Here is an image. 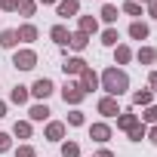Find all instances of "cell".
Segmentation results:
<instances>
[{
    "label": "cell",
    "instance_id": "1",
    "mask_svg": "<svg viewBox=\"0 0 157 157\" xmlns=\"http://www.w3.org/2000/svg\"><path fill=\"white\" fill-rule=\"evenodd\" d=\"M99 90H105V96H111V99H120V96L129 90V74H126L123 68H117V65L105 68V71L99 74Z\"/></svg>",
    "mask_w": 157,
    "mask_h": 157
},
{
    "label": "cell",
    "instance_id": "2",
    "mask_svg": "<svg viewBox=\"0 0 157 157\" xmlns=\"http://www.w3.org/2000/svg\"><path fill=\"white\" fill-rule=\"evenodd\" d=\"M62 99H65V105L77 108V105L86 99V93L80 90V83H77V80H65V86H62Z\"/></svg>",
    "mask_w": 157,
    "mask_h": 157
},
{
    "label": "cell",
    "instance_id": "3",
    "mask_svg": "<svg viewBox=\"0 0 157 157\" xmlns=\"http://www.w3.org/2000/svg\"><path fill=\"white\" fill-rule=\"evenodd\" d=\"M13 68H19V71H34V68H37V52H34V49H16V52H13Z\"/></svg>",
    "mask_w": 157,
    "mask_h": 157
},
{
    "label": "cell",
    "instance_id": "4",
    "mask_svg": "<svg viewBox=\"0 0 157 157\" xmlns=\"http://www.w3.org/2000/svg\"><path fill=\"white\" fill-rule=\"evenodd\" d=\"M28 90H31V96H34V99L46 102V99H49V96L56 93V83L49 80V77H37V80H34V83H31Z\"/></svg>",
    "mask_w": 157,
    "mask_h": 157
},
{
    "label": "cell",
    "instance_id": "5",
    "mask_svg": "<svg viewBox=\"0 0 157 157\" xmlns=\"http://www.w3.org/2000/svg\"><path fill=\"white\" fill-rule=\"evenodd\" d=\"M86 68H90V65H86L80 56H65V62H62V71H65L68 77H80Z\"/></svg>",
    "mask_w": 157,
    "mask_h": 157
},
{
    "label": "cell",
    "instance_id": "6",
    "mask_svg": "<svg viewBox=\"0 0 157 157\" xmlns=\"http://www.w3.org/2000/svg\"><path fill=\"white\" fill-rule=\"evenodd\" d=\"M111 136H114V129H111V123H93L90 126V139L93 142H99V145H105V142H111Z\"/></svg>",
    "mask_w": 157,
    "mask_h": 157
},
{
    "label": "cell",
    "instance_id": "7",
    "mask_svg": "<svg viewBox=\"0 0 157 157\" xmlns=\"http://www.w3.org/2000/svg\"><path fill=\"white\" fill-rule=\"evenodd\" d=\"M96 108H99V114H102V117H117V114L123 111V108H120V102H117V99H111V96H102Z\"/></svg>",
    "mask_w": 157,
    "mask_h": 157
},
{
    "label": "cell",
    "instance_id": "8",
    "mask_svg": "<svg viewBox=\"0 0 157 157\" xmlns=\"http://www.w3.org/2000/svg\"><path fill=\"white\" fill-rule=\"evenodd\" d=\"M77 13H80V0H59L56 3V16L59 19H71Z\"/></svg>",
    "mask_w": 157,
    "mask_h": 157
},
{
    "label": "cell",
    "instance_id": "9",
    "mask_svg": "<svg viewBox=\"0 0 157 157\" xmlns=\"http://www.w3.org/2000/svg\"><path fill=\"white\" fill-rule=\"evenodd\" d=\"M77 83H80V90L90 96V93H96V90H99V74H96L93 68H86V71L80 74V80H77Z\"/></svg>",
    "mask_w": 157,
    "mask_h": 157
},
{
    "label": "cell",
    "instance_id": "10",
    "mask_svg": "<svg viewBox=\"0 0 157 157\" xmlns=\"http://www.w3.org/2000/svg\"><path fill=\"white\" fill-rule=\"evenodd\" d=\"M49 114H52V111H49L46 102H37V105L28 108V120H31V123H43V120H49Z\"/></svg>",
    "mask_w": 157,
    "mask_h": 157
},
{
    "label": "cell",
    "instance_id": "11",
    "mask_svg": "<svg viewBox=\"0 0 157 157\" xmlns=\"http://www.w3.org/2000/svg\"><path fill=\"white\" fill-rule=\"evenodd\" d=\"M136 123H139V114H136L132 108H126V111H120V114H117V129L129 132V129H132Z\"/></svg>",
    "mask_w": 157,
    "mask_h": 157
},
{
    "label": "cell",
    "instance_id": "12",
    "mask_svg": "<svg viewBox=\"0 0 157 157\" xmlns=\"http://www.w3.org/2000/svg\"><path fill=\"white\" fill-rule=\"evenodd\" d=\"M65 132H68V126H65L62 120H49V123H46V132H43V136H46L49 142H62V139H65Z\"/></svg>",
    "mask_w": 157,
    "mask_h": 157
},
{
    "label": "cell",
    "instance_id": "13",
    "mask_svg": "<svg viewBox=\"0 0 157 157\" xmlns=\"http://www.w3.org/2000/svg\"><path fill=\"white\" fill-rule=\"evenodd\" d=\"M16 34H19V43H34L37 40V25H31V22H25L22 28H16Z\"/></svg>",
    "mask_w": 157,
    "mask_h": 157
},
{
    "label": "cell",
    "instance_id": "14",
    "mask_svg": "<svg viewBox=\"0 0 157 157\" xmlns=\"http://www.w3.org/2000/svg\"><path fill=\"white\" fill-rule=\"evenodd\" d=\"M49 37H52V43H56V46H68L71 31H68L65 25H52V28H49Z\"/></svg>",
    "mask_w": 157,
    "mask_h": 157
},
{
    "label": "cell",
    "instance_id": "15",
    "mask_svg": "<svg viewBox=\"0 0 157 157\" xmlns=\"http://www.w3.org/2000/svg\"><path fill=\"white\" fill-rule=\"evenodd\" d=\"M68 46H71L74 52H83V49L90 46V34H83V31H71V40H68Z\"/></svg>",
    "mask_w": 157,
    "mask_h": 157
},
{
    "label": "cell",
    "instance_id": "16",
    "mask_svg": "<svg viewBox=\"0 0 157 157\" xmlns=\"http://www.w3.org/2000/svg\"><path fill=\"white\" fill-rule=\"evenodd\" d=\"M77 31H83V34H96L99 31V19L96 16H80V19H77Z\"/></svg>",
    "mask_w": 157,
    "mask_h": 157
},
{
    "label": "cell",
    "instance_id": "17",
    "mask_svg": "<svg viewBox=\"0 0 157 157\" xmlns=\"http://www.w3.org/2000/svg\"><path fill=\"white\" fill-rule=\"evenodd\" d=\"M132 56H136V52H132L126 43H117V46H114V65H129Z\"/></svg>",
    "mask_w": 157,
    "mask_h": 157
},
{
    "label": "cell",
    "instance_id": "18",
    "mask_svg": "<svg viewBox=\"0 0 157 157\" xmlns=\"http://www.w3.org/2000/svg\"><path fill=\"white\" fill-rule=\"evenodd\" d=\"M0 46H3V49H16V46H19L16 28H3V31H0Z\"/></svg>",
    "mask_w": 157,
    "mask_h": 157
},
{
    "label": "cell",
    "instance_id": "19",
    "mask_svg": "<svg viewBox=\"0 0 157 157\" xmlns=\"http://www.w3.org/2000/svg\"><path fill=\"white\" fill-rule=\"evenodd\" d=\"M28 99H31V90L16 83V86H13V93H10V102H13V105H28Z\"/></svg>",
    "mask_w": 157,
    "mask_h": 157
},
{
    "label": "cell",
    "instance_id": "20",
    "mask_svg": "<svg viewBox=\"0 0 157 157\" xmlns=\"http://www.w3.org/2000/svg\"><path fill=\"white\" fill-rule=\"evenodd\" d=\"M132 105H136V108L154 105V93H151V90H136V93H132Z\"/></svg>",
    "mask_w": 157,
    "mask_h": 157
},
{
    "label": "cell",
    "instance_id": "21",
    "mask_svg": "<svg viewBox=\"0 0 157 157\" xmlns=\"http://www.w3.org/2000/svg\"><path fill=\"white\" fill-rule=\"evenodd\" d=\"M132 59H139V65H154L157 62V49L154 46H139V52Z\"/></svg>",
    "mask_w": 157,
    "mask_h": 157
},
{
    "label": "cell",
    "instance_id": "22",
    "mask_svg": "<svg viewBox=\"0 0 157 157\" xmlns=\"http://www.w3.org/2000/svg\"><path fill=\"white\" fill-rule=\"evenodd\" d=\"M99 16H102V22H108V25L114 28V22H117V16H120V10H117L114 3H102V13H99Z\"/></svg>",
    "mask_w": 157,
    "mask_h": 157
},
{
    "label": "cell",
    "instance_id": "23",
    "mask_svg": "<svg viewBox=\"0 0 157 157\" xmlns=\"http://www.w3.org/2000/svg\"><path fill=\"white\" fill-rule=\"evenodd\" d=\"M148 34H151V28H148L145 22H132V25H129V37H132V40H148Z\"/></svg>",
    "mask_w": 157,
    "mask_h": 157
},
{
    "label": "cell",
    "instance_id": "24",
    "mask_svg": "<svg viewBox=\"0 0 157 157\" xmlns=\"http://www.w3.org/2000/svg\"><path fill=\"white\" fill-rule=\"evenodd\" d=\"M31 132H34L31 129V120H16L13 123V136L16 139H31Z\"/></svg>",
    "mask_w": 157,
    "mask_h": 157
},
{
    "label": "cell",
    "instance_id": "25",
    "mask_svg": "<svg viewBox=\"0 0 157 157\" xmlns=\"http://www.w3.org/2000/svg\"><path fill=\"white\" fill-rule=\"evenodd\" d=\"M117 40H120V31H117V28H105V31H102V46H111V49H114Z\"/></svg>",
    "mask_w": 157,
    "mask_h": 157
},
{
    "label": "cell",
    "instance_id": "26",
    "mask_svg": "<svg viewBox=\"0 0 157 157\" xmlns=\"http://www.w3.org/2000/svg\"><path fill=\"white\" fill-rule=\"evenodd\" d=\"M19 16H25V19H31L34 13H37V0H19V10H16Z\"/></svg>",
    "mask_w": 157,
    "mask_h": 157
},
{
    "label": "cell",
    "instance_id": "27",
    "mask_svg": "<svg viewBox=\"0 0 157 157\" xmlns=\"http://www.w3.org/2000/svg\"><path fill=\"white\" fill-rule=\"evenodd\" d=\"M120 13H123V16H132V22H139V16H142V6L136 3V0H126V3L120 6Z\"/></svg>",
    "mask_w": 157,
    "mask_h": 157
},
{
    "label": "cell",
    "instance_id": "28",
    "mask_svg": "<svg viewBox=\"0 0 157 157\" xmlns=\"http://www.w3.org/2000/svg\"><path fill=\"white\" fill-rule=\"evenodd\" d=\"M126 136H129V142H142V139H148V126L139 120V123H136V126H132Z\"/></svg>",
    "mask_w": 157,
    "mask_h": 157
},
{
    "label": "cell",
    "instance_id": "29",
    "mask_svg": "<svg viewBox=\"0 0 157 157\" xmlns=\"http://www.w3.org/2000/svg\"><path fill=\"white\" fill-rule=\"evenodd\" d=\"M62 157H80V145H77L74 139L62 142Z\"/></svg>",
    "mask_w": 157,
    "mask_h": 157
},
{
    "label": "cell",
    "instance_id": "30",
    "mask_svg": "<svg viewBox=\"0 0 157 157\" xmlns=\"http://www.w3.org/2000/svg\"><path fill=\"white\" fill-rule=\"evenodd\" d=\"M139 120H142L145 126H154V123H157V105H148V108L142 111V117H139Z\"/></svg>",
    "mask_w": 157,
    "mask_h": 157
},
{
    "label": "cell",
    "instance_id": "31",
    "mask_svg": "<svg viewBox=\"0 0 157 157\" xmlns=\"http://www.w3.org/2000/svg\"><path fill=\"white\" fill-rule=\"evenodd\" d=\"M83 123H86L83 111H80V108H74V111L68 114V123H65V126H83Z\"/></svg>",
    "mask_w": 157,
    "mask_h": 157
},
{
    "label": "cell",
    "instance_id": "32",
    "mask_svg": "<svg viewBox=\"0 0 157 157\" xmlns=\"http://www.w3.org/2000/svg\"><path fill=\"white\" fill-rule=\"evenodd\" d=\"M13 157H37V151H34V145L25 142V145H19V148L13 151Z\"/></svg>",
    "mask_w": 157,
    "mask_h": 157
},
{
    "label": "cell",
    "instance_id": "33",
    "mask_svg": "<svg viewBox=\"0 0 157 157\" xmlns=\"http://www.w3.org/2000/svg\"><path fill=\"white\" fill-rule=\"evenodd\" d=\"M6 151H13V136L0 132V154H6Z\"/></svg>",
    "mask_w": 157,
    "mask_h": 157
},
{
    "label": "cell",
    "instance_id": "34",
    "mask_svg": "<svg viewBox=\"0 0 157 157\" xmlns=\"http://www.w3.org/2000/svg\"><path fill=\"white\" fill-rule=\"evenodd\" d=\"M0 10H3V13H16L19 10V0H0Z\"/></svg>",
    "mask_w": 157,
    "mask_h": 157
},
{
    "label": "cell",
    "instance_id": "35",
    "mask_svg": "<svg viewBox=\"0 0 157 157\" xmlns=\"http://www.w3.org/2000/svg\"><path fill=\"white\" fill-rule=\"evenodd\" d=\"M148 90H151V93H157V71H151V74H148Z\"/></svg>",
    "mask_w": 157,
    "mask_h": 157
},
{
    "label": "cell",
    "instance_id": "36",
    "mask_svg": "<svg viewBox=\"0 0 157 157\" xmlns=\"http://www.w3.org/2000/svg\"><path fill=\"white\" fill-rule=\"evenodd\" d=\"M148 139H151V145H157V123L148 126Z\"/></svg>",
    "mask_w": 157,
    "mask_h": 157
},
{
    "label": "cell",
    "instance_id": "37",
    "mask_svg": "<svg viewBox=\"0 0 157 157\" xmlns=\"http://www.w3.org/2000/svg\"><path fill=\"white\" fill-rule=\"evenodd\" d=\"M148 16L157 19V0H151V3H148Z\"/></svg>",
    "mask_w": 157,
    "mask_h": 157
},
{
    "label": "cell",
    "instance_id": "38",
    "mask_svg": "<svg viewBox=\"0 0 157 157\" xmlns=\"http://www.w3.org/2000/svg\"><path fill=\"white\" fill-rule=\"evenodd\" d=\"M93 157H114V151H111V148H102V151H99V154H93Z\"/></svg>",
    "mask_w": 157,
    "mask_h": 157
},
{
    "label": "cell",
    "instance_id": "39",
    "mask_svg": "<svg viewBox=\"0 0 157 157\" xmlns=\"http://www.w3.org/2000/svg\"><path fill=\"white\" fill-rule=\"evenodd\" d=\"M37 3H43V6H56L59 0H37Z\"/></svg>",
    "mask_w": 157,
    "mask_h": 157
},
{
    "label": "cell",
    "instance_id": "40",
    "mask_svg": "<svg viewBox=\"0 0 157 157\" xmlns=\"http://www.w3.org/2000/svg\"><path fill=\"white\" fill-rule=\"evenodd\" d=\"M0 117H6V102H0Z\"/></svg>",
    "mask_w": 157,
    "mask_h": 157
},
{
    "label": "cell",
    "instance_id": "41",
    "mask_svg": "<svg viewBox=\"0 0 157 157\" xmlns=\"http://www.w3.org/2000/svg\"><path fill=\"white\" fill-rule=\"evenodd\" d=\"M136 3H139V6H142V3H145V6H148V3H151V0H136Z\"/></svg>",
    "mask_w": 157,
    "mask_h": 157
},
{
    "label": "cell",
    "instance_id": "42",
    "mask_svg": "<svg viewBox=\"0 0 157 157\" xmlns=\"http://www.w3.org/2000/svg\"><path fill=\"white\" fill-rule=\"evenodd\" d=\"M99 3H108V0H99Z\"/></svg>",
    "mask_w": 157,
    "mask_h": 157
}]
</instances>
